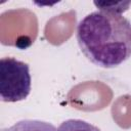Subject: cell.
Listing matches in <instances>:
<instances>
[{
	"label": "cell",
	"instance_id": "cell-1",
	"mask_svg": "<svg viewBox=\"0 0 131 131\" xmlns=\"http://www.w3.org/2000/svg\"><path fill=\"white\" fill-rule=\"evenodd\" d=\"M76 39L83 54L100 68H116L131 56V24L120 13L87 14L77 26Z\"/></svg>",
	"mask_w": 131,
	"mask_h": 131
},
{
	"label": "cell",
	"instance_id": "cell-2",
	"mask_svg": "<svg viewBox=\"0 0 131 131\" xmlns=\"http://www.w3.org/2000/svg\"><path fill=\"white\" fill-rule=\"evenodd\" d=\"M32 78L28 63L14 57L0 59V98L5 102L24 100L31 92Z\"/></svg>",
	"mask_w": 131,
	"mask_h": 131
},
{
	"label": "cell",
	"instance_id": "cell-3",
	"mask_svg": "<svg viewBox=\"0 0 131 131\" xmlns=\"http://www.w3.org/2000/svg\"><path fill=\"white\" fill-rule=\"evenodd\" d=\"M1 131H57L51 123L40 120H23Z\"/></svg>",
	"mask_w": 131,
	"mask_h": 131
},
{
	"label": "cell",
	"instance_id": "cell-4",
	"mask_svg": "<svg viewBox=\"0 0 131 131\" xmlns=\"http://www.w3.org/2000/svg\"><path fill=\"white\" fill-rule=\"evenodd\" d=\"M57 131H100L96 126L79 119H70L63 121L57 128Z\"/></svg>",
	"mask_w": 131,
	"mask_h": 131
},
{
	"label": "cell",
	"instance_id": "cell-5",
	"mask_svg": "<svg viewBox=\"0 0 131 131\" xmlns=\"http://www.w3.org/2000/svg\"><path fill=\"white\" fill-rule=\"evenodd\" d=\"M94 4L99 8V10L122 14V12L129 8L131 2H94Z\"/></svg>",
	"mask_w": 131,
	"mask_h": 131
}]
</instances>
